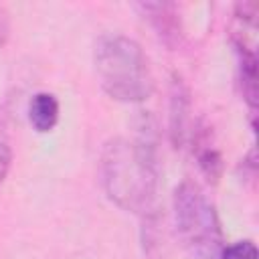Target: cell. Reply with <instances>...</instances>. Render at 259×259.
<instances>
[{
  "instance_id": "1",
  "label": "cell",
  "mask_w": 259,
  "mask_h": 259,
  "mask_svg": "<svg viewBox=\"0 0 259 259\" xmlns=\"http://www.w3.org/2000/svg\"><path fill=\"white\" fill-rule=\"evenodd\" d=\"M99 174L107 196L115 204L144 217L150 214L158 186V158L150 130L134 142L123 138L107 142Z\"/></svg>"
},
{
  "instance_id": "2",
  "label": "cell",
  "mask_w": 259,
  "mask_h": 259,
  "mask_svg": "<svg viewBox=\"0 0 259 259\" xmlns=\"http://www.w3.org/2000/svg\"><path fill=\"white\" fill-rule=\"evenodd\" d=\"M93 65L103 91L125 103L152 95L154 79L142 47L123 34H105L95 42Z\"/></svg>"
},
{
  "instance_id": "3",
  "label": "cell",
  "mask_w": 259,
  "mask_h": 259,
  "mask_svg": "<svg viewBox=\"0 0 259 259\" xmlns=\"http://www.w3.org/2000/svg\"><path fill=\"white\" fill-rule=\"evenodd\" d=\"M174 217L184 247L196 259H214L221 253L223 233L217 210L196 182L184 180L174 190Z\"/></svg>"
},
{
  "instance_id": "4",
  "label": "cell",
  "mask_w": 259,
  "mask_h": 259,
  "mask_svg": "<svg viewBox=\"0 0 259 259\" xmlns=\"http://www.w3.org/2000/svg\"><path fill=\"white\" fill-rule=\"evenodd\" d=\"M190 101L186 85L180 77L174 75L172 89H170V140L174 148H182L188 134V119H190Z\"/></svg>"
},
{
  "instance_id": "5",
  "label": "cell",
  "mask_w": 259,
  "mask_h": 259,
  "mask_svg": "<svg viewBox=\"0 0 259 259\" xmlns=\"http://www.w3.org/2000/svg\"><path fill=\"white\" fill-rule=\"evenodd\" d=\"M144 14L152 20L154 28L158 30L160 38L166 45H174L180 36V26H178V16H176V6L168 2H146L140 4Z\"/></svg>"
},
{
  "instance_id": "6",
  "label": "cell",
  "mask_w": 259,
  "mask_h": 259,
  "mask_svg": "<svg viewBox=\"0 0 259 259\" xmlns=\"http://www.w3.org/2000/svg\"><path fill=\"white\" fill-rule=\"evenodd\" d=\"M28 119L40 134L51 132L59 119V101L53 93H36L28 105Z\"/></svg>"
},
{
  "instance_id": "7",
  "label": "cell",
  "mask_w": 259,
  "mask_h": 259,
  "mask_svg": "<svg viewBox=\"0 0 259 259\" xmlns=\"http://www.w3.org/2000/svg\"><path fill=\"white\" fill-rule=\"evenodd\" d=\"M237 51L241 55V87H243V95L247 99V103L251 105V109H255L257 105V59L253 49H249L245 42H235Z\"/></svg>"
},
{
  "instance_id": "8",
  "label": "cell",
  "mask_w": 259,
  "mask_h": 259,
  "mask_svg": "<svg viewBox=\"0 0 259 259\" xmlns=\"http://www.w3.org/2000/svg\"><path fill=\"white\" fill-rule=\"evenodd\" d=\"M198 166L208 180L217 182V178L221 176V170H223V158L212 146H204L198 150Z\"/></svg>"
},
{
  "instance_id": "9",
  "label": "cell",
  "mask_w": 259,
  "mask_h": 259,
  "mask_svg": "<svg viewBox=\"0 0 259 259\" xmlns=\"http://www.w3.org/2000/svg\"><path fill=\"white\" fill-rule=\"evenodd\" d=\"M221 259H257V247L253 241H237L221 249Z\"/></svg>"
},
{
  "instance_id": "10",
  "label": "cell",
  "mask_w": 259,
  "mask_h": 259,
  "mask_svg": "<svg viewBox=\"0 0 259 259\" xmlns=\"http://www.w3.org/2000/svg\"><path fill=\"white\" fill-rule=\"evenodd\" d=\"M10 162H12V152L6 144L0 142V184L4 182L8 170H10Z\"/></svg>"
},
{
  "instance_id": "11",
  "label": "cell",
  "mask_w": 259,
  "mask_h": 259,
  "mask_svg": "<svg viewBox=\"0 0 259 259\" xmlns=\"http://www.w3.org/2000/svg\"><path fill=\"white\" fill-rule=\"evenodd\" d=\"M8 30H10V22H8V12L0 6V45L6 40L8 36Z\"/></svg>"
}]
</instances>
